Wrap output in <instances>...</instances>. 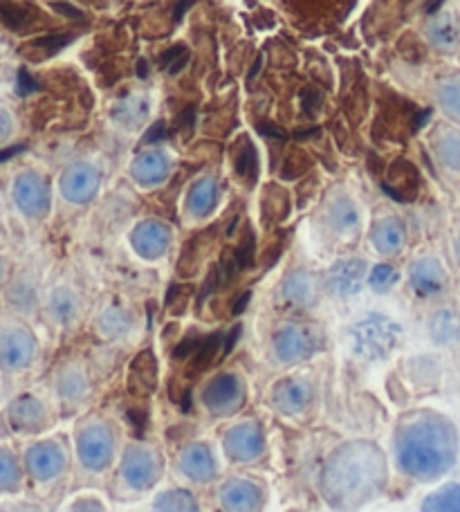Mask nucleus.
I'll list each match as a JSON object with an SVG mask.
<instances>
[{
  "mask_svg": "<svg viewBox=\"0 0 460 512\" xmlns=\"http://www.w3.org/2000/svg\"><path fill=\"white\" fill-rule=\"evenodd\" d=\"M386 459L371 441H351L339 447L321 472V492L337 510H355L371 501L386 483Z\"/></svg>",
  "mask_w": 460,
  "mask_h": 512,
  "instance_id": "f257e3e1",
  "label": "nucleus"
},
{
  "mask_svg": "<svg viewBox=\"0 0 460 512\" xmlns=\"http://www.w3.org/2000/svg\"><path fill=\"white\" fill-rule=\"evenodd\" d=\"M458 456V434L447 418L438 414H413L398 427L400 468L420 481L443 477Z\"/></svg>",
  "mask_w": 460,
  "mask_h": 512,
  "instance_id": "f03ea898",
  "label": "nucleus"
},
{
  "mask_svg": "<svg viewBox=\"0 0 460 512\" xmlns=\"http://www.w3.org/2000/svg\"><path fill=\"white\" fill-rule=\"evenodd\" d=\"M202 405L214 416H232L245 405V382L236 373H220L202 391Z\"/></svg>",
  "mask_w": 460,
  "mask_h": 512,
  "instance_id": "7ed1b4c3",
  "label": "nucleus"
},
{
  "mask_svg": "<svg viewBox=\"0 0 460 512\" xmlns=\"http://www.w3.org/2000/svg\"><path fill=\"white\" fill-rule=\"evenodd\" d=\"M77 452L88 470H104L113 459L115 436L106 425H88L79 432Z\"/></svg>",
  "mask_w": 460,
  "mask_h": 512,
  "instance_id": "20e7f679",
  "label": "nucleus"
},
{
  "mask_svg": "<svg viewBox=\"0 0 460 512\" xmlns=\"http://www.w3.org/2000/svg\"><path fill=\"white\" fill-rule=\"evenodd\" d=\"M398 342V328L386 319H371L355 331V349L371 360H380Z\"/></svg>",
  "mask_w": 460,
  "mask_h": 512,
  "instance_id": "39448f33",
  "label": "nucleus"
},
{
  "mask_svg": "<svg viewBox=\"0 0 460 512\" xmlns=\"http://www.w3.org/2000/svg\"><path fill=\"white\" fill-rule=\"evenodd\" d=\"M122 474L131 488L149 490L160 477L158 454L140 445L128 447L122 461Z\"/></svg>",
  "mask_w": 460,
  "mask_h": 512,
  "instance_id": "423d86ee",
  "label": "nucleus"
},
{
  "mask_svg": "<svg viewBox=\"0 0 460 512\" xmlns=\"http://www.w3.org/2000/svg\"><path fill=\"white\" fill-rule=\"evenodd\" d=\"M225 452L232 461H254L265 452V436L261 425L241 423L225 434Z\"/></svg>",
  "mask_w": 460,
  "mask_h": 512,
  "instance_id": "0eeeda50",
  "label": "nucleus"
},
{
  "mask_svg": "<svg viewBox=\"0 0 460 512\" xmlns=\"http://www.w3.org/2000/svg\"><path fill=\"white\" fill-rule=\"evenodd\" d=\"M25 463L34 479L48 481L59 477L63 468H66V454H63L57 443H36L27 450Z\"/></svg>",
  "mask_w": 460,
  "mask_h": 512,
  "instance_id": "6e6552de",
  "label": "nucleus"
},
{
  "mask_svg": "<svg viewBox=\"0 0 460 512\" xmlns=\"http://www.w3.org/2000/svg\"><path fill=\"white\" fill-rule=\"evenodd\" d=\"M36 353V342L34 337L16 328V331H7L0 335V364L5 369L16 371L27 367L34 360Z\"/></svg>",
  "mask_w": 460,
  "mask_h": 512,
  "instance_id": "1a4fd4ad",
  "label": "nucleus"
},
{
  "mask_svg": "<svg viewBox=\"0 0 460 512\" xmlns=\"http://www.w3.org/2000/svg\"><path fill=\"white\" fill-rule=\"evenodd\" d=\"M317 346H319L317 337L308 333L306 328H299V326L283 328L274 340V349L281 362L306 360L312 353H317Z\"/></svg>",
  "mask_w": 460,
  "mask_h": 512,
  "instance_id": "9d476101",
  "label": "nucleus"
},
{
  "mask_svg": "<svg viewBox=\"0 0 460 512\" xmlns=\"http://www.w3.org/2000/svg\"><path fill=\"white\" fill-rule=\"evenodd\" d=\"M220 501L227 512H256L263 504V490L252 481L232 479L220 488Z\"/></svg>",
  "mask_w": 460,
  "mask_h": 512,
  "instance_id": "9b49d317",
  "label": "nucleus"
},
{
  "mask_svg": "<svg viewBox=\"0 0 460 512\" xmlns=\"http://www.w3.org/2000/svg\"><path fill=\"white\" fill-rule=\"evenodd\" d=\"M14 198L18 207L30 216L45 214V209H48L50 203L48 187H45V182L39 176H32V173H25V176L16 180Z\"/></svg>",
  "mask_w": 460,
  "mask_h": 512,
  "instance_id": "f8f14e48",
  "label": "nucleus"
},
{
  "mask_svg": "<svg viewBox=\"0 0 460 512\" xmlns=\"http://www.w3.org/2000/svg\"><path fill=\"white\" fill-rule=\"evenodd\" d=\"M272 400L276 409L283 411V414H299L312 402V389L308 382L288 378L276 384Z\"/></svg>",
  "mask_w": 460,
  "mask_h": 512,
  "instance_id": "ddd939ff",
  "label": "nucleus"
},
{
  "mask_svg": "<svg viewBox=\"0 0 460 512\" xmlns=\"http://www.w3.org/2000/svg\"><path fill=\"white\" fill-rule=\"evenodd\" d=\"M180 470L187 474L191 481L198 483H207L214 479L216 463L214 456L209 452V447L202 443H191L189 447H184V452L180 454Z\"/></svg>",
  "mask_w": 460,
  "mask_h": 512,
  "instance_id": "4468645a",
  "label": "nucleus"
},
{
  "mask_svg": "<svg viewBox=\"0 0 460 512\" xmlns=\"http://www.w3.org/2000/svg\"><path fill=\"white\" fill-rule=\"evenodd\" d=\"M128 387L140 398H149L158 387V362L151 351H142L131 364V378Z\"/></svg>",
  "mask_w": 460,
  "mask_h": 512,
  "instance_id": "2eb2a0df",
  "label": "nucleus"
},
{
  "mask_svg": "<svg viewBox=\"0 0 460 512\" xmlns=\"http://www.w3.org/2000/svg\"><path fill=\"white\" fill-rule=\"evenodd\" d=\"M133 243H135V248L140 254L158 256V254L164 252V248H167L169 232L158 223H144L135 230Z\"/></svg>",
  "mask_w": 460,
  "mask_h": 512,
  "instance_id": "dca6fc26",
  "label": "nucleus"
},
{
  "mask_svg": "<svg viewBox=\"0 0 460 512\" xmlns=\"http://www.w3.org/2000/svg\"><path fill=\"white\" fill-rule=\"evenodd\" d=\"M43 416H45L43 405L32 396L18 398L12 405V409H9V418H12V423L23 429L39 427L43 423Z\"/></svg>",
  "mask_w": 460,
  "mask_h": 512,
  "instance_id": "f3484780",
  "label": "nucleus"
},
{
  "mask_svg": "<svg viewBox=\"0 0 460 512\" xmlns=\"http://www.w3.org/2000/svg\"><path fill=\"white\" fill-rule=\"evenodd\" d=\"M95 187L97 178L86 169H75L63 178V194H66V198L75 200V203H86V200H90L92 194H95Z\"/></svg>",
  "mask_w": 460,
  "mask_h": 512,
  "instance_id": "a211bd4d",
  "label": "nucleus"
},
{
  "mask_svg": "<svg viewBox=\"0 0 460 512\" xmlns=\"http://www.w3.org/2000/svg\"><path fill=\"white\" fill-rule=\"evenodd\" d=\"M0 21H3L9 30L23 32L36 21V12L30 5L16 3V0H0Z\"/></svg>",
  "mask_w": 460,
  "mask_h": 512,
  "instance_id": "6ab92c4d",
  "label": "nucleus"
},
{
  "mask_svg": "<svg viewBox=\"0 0 460 512\" xmlns=\"http://www.w3.org/2000/svg\"><path fill=\"white\" fill-rule=\"evenodd\" d=\"M153 512H198V501L187 490H169L155 499Z\"/></svg>",
  "mask_w": 460,
  "mask_h": 512,
  "instance_id": "aec40b11",
  "label": "nucleus"
},
{
  "mask_svg": "<svg viewBox=\"0 0 460 512\" xmlns=\"http://www.w3.org/2000/svg\"><path fill=\"white\" fill-rule=\"evenodd\" d=\"M422 512H460V486H445L422 501Z\"/></svg>",
  "mask_w": 460,
  "mask_h": 512,
  "instance_id": "412c9836",
  "label": "nucleus"
},
{
  "mask_svg": "<svg viewBox=\"0 0 460 512\" xmlns=\"http://www.w3.org/2000/svg\"><path fill=\"white\" fill-rule=\"evenodd\" d=\"M413 283L420 292L431 295V292H438L443 288V270L434 261H422L413 270Z\"/></svg>",
  "mask_w": 460,
  "mask_h": 512,
  "instance_id": "4be33fe9",
  "label": "nucleus"
},
{
  "mask_svg": "<svg viewBox=\"0 0 460 512\" xmlns=\"http://www.w3.org/2000/svg\"><path fill=\"white\" fill-rule=\"evenodd\" d=\"M362 263H342L333 270V279H330V286H333L337 292H353L357 286H360V277H362Z\"/></svg>",
  "mask_w": 460,
  "mask_h": 512,
  "instance_id": "5701e85b",
  "label": "nucleus"
},
{
  "mask_svg": "<svg viewBox=\"0 0 460 512\" xmlns=\"http://www.w3.org/2000/svg\"><path fill=\"white\" fill-rule=\"evenodd\" d=\"M21 483V470L9 452H0V492L16 490Z\"/></svg>",
  "mask_w": 460,
  "mask_h": 512,
  "instance_id": "b1692460",
  "label": "nucleus"
},
{
  "mask_svg": "<svg viewBox=\"0 0 460 512\" xmlns=\"http://www.w3.org/2000/svg\"><path fill=\"white\" fill-rule=\"evenodd\" d=\"M375 243L380 245V250L384 252H395L400 248L402 243V227L398 223H382L380 227L375 230Z\"/></svg>",
  "mask_w": 460,
  "mask_h": 512,
  "instance_id": "393cba45",
  "label": "nucleus"
},
{
  "mask_svg": "<svg viewBox=\"0 0 460 512\" xmlns=\"http://www.w3.org/2000/svg\"><path fill=\"white\" fill-rule=\"evenodd\" d=\"M72 41V34H48V36H41V39H36V41H32V43H27L25 48H23V54H27V52H36V50H41V52H48V54H54L57 50H61L63 45H68Z\"/></svg>",
  "mask_w": 460,
  "mask_h": 512,
  "instance_id": "a878e982",
  "label": "nucleus"
},
{
  "mask_svg": "<svg viewBox=\"0 0 460 512\" xmlns=\"http://www.w3.org/2000/svg\"><path fill=\"white\" fill-rule=\"evenodd\" d=\"M214 200H216L214 187H211L209 182H200V185L193 189V194H191V209L198 216H205L209 209L214 207Z\"/></svg>",
  "mask_w": 460,
  "mask_h": 512,
  "instance_id": "bb28decb",
  "label": "nucleus"
},
{
  "mask_svg": "<svg viewBox=\"0 0 460 512\" xmlns=\"http://www.w3.org/2000/svg\"><path fill=\"white\" fill-rule=\"evenodd\" d=\"M236 173L250 182V185L256 180V153H254L252 146H247V149H243V153L238 155Z\"/></svg>",
  "mask_w": 460,
  "mask_h": 512,
  "instance_id": "cd10ccee",
  "label": "nucleus"
},
{
  "mask_svg": "<svg viewBox=\"0 0 460 512\" xmlns=\"http://www.w3.org/2000/svg\"><path fill=\"white\" fill-rule=\"evenodd\" d=\"M234 256L238 261V268H241V270L252 268V263H254V234L252 232H247L243 236L241 245H238V248L234 250Z\"/></svg>",
  "mask_w": 460,
  "mask_h": 512,
  "instance_id": "c85d7f7f",
  "label": "nucleus"
},
{
  "mask_svg": "<svg viewBox=\"0 0 460 512\" xmlns=\"http://www.w3.org/2000/svg\"><path fill=\"white\" fill-rule=\"evenodd\" d=\"M355 212L351 209V205H342L339 207L337 205V209H335V214H333V223H335V227H351L353 223H355Z\"/></svg>",
  "mask_w": 460,
  "mask_h": 512,
  "instance_id": "c756f323",
  "label": "nucleus"
},
{
  "mask_svg": "<svg viewBox=\"0 0 460 512\" xmlns=\"http://www.w3.org/2000/svg\"><path fill=\"white\" fill-rule=\"evenodd\" d=\"M61 391L66 393V396H70V398H77L81 391H84V380H81L79 376H75V373H72V376H66L61 380Z\"/></svg>",
  "mask_w": 460,
  "mask_h": 512,
  "instance_id": "7c9ffc66",
  "label": "nucleus"
},
{
  "mask_svg": "<svg viewBox=\"0 0 460 512\" xmlns=\"http://www.w3.org/2000/svg\"><path fill=\"white\" fill-rule=\"evenodd\" d=\"M34 90H39V84H36V81L30 77V72L27 70L18 72V93L30 95V93H34Z\"/></svg>",
  "mask_w": 460,
  "mask_h": 512,
  "instance_id": "2f4dec72",
  "label": "nucleus"
},
{
  "mask_svg": "<svg viewBox=\"0 0 460 512\" xmlns=\"http://www.w3.org/2000/svg\"><path fill=\"white\" fill-rule=\"evenodd\" d=\"M393 270L389 268V265H380V268H375V272H373V286H377V288H384L386 283H391L393 281Z\"/></svg>",
  "mask_w": 460,
  "mask_h": 512,
  "instance_id": "473e14b6",
  "label": "nucleus"
},
{
  "mask_svg": "<svg viewBox=\"0 0 460 512\" xmlns=\"http://www.w3.org/2000/svg\"><path fill=\"white\" fill-rule=\"evenodd\" d=\"M70 512H106L97 499H79Z\"/></svg>",
  "mask_w": 460,
  "mask_h": 512,
  "instance_id": "72a5a7b5",
  "label": "nucleus"
},
{
  "mask_svg": "<svg viewBox=\"0 0 460 512\" xmlns=\"http://www.w3.org/2000/svg\"><path fill=\"white\" fill-rule=\"evenodd\" d=\"M52 7L57 9V12H61V14L75 18V21H84V12H81V9H77V7L68 5V3H54Z\"/></svg>",
  "mask_w": 460,
  "mask_h": 512,
  "instance_id": "f704fd0d",
  "label": "nucleus"
},
{
  "mask_svg": "<svg viewBox=\"0 0 460 512\" xmlns=\"http://www.w3.org/2000/svg\"><path fill=\"white\" fill-rule=\"evenodd\" d=\"M193 124H196V106H187L184 108V113L180 115V126L184 131H191Z\"/></svg>",
  "mask_w": 460,
  "mask_h": 512,
  "instance_id": "c9c22d12",
  "label": "nucleus"
},
{
  "mask_svg": "<svg viewBox=\"0 0 460 512\" xmlns=\"http://www.w3.org/2000/svg\"><path fill=\"white\" fill-rule=\"evenodd\" d=\"M259 131H261L263 135H268V137H279V140H285V137H288V133L281 131V128H274L270 122L259 124Z\"/></svg>",
  "mask_w": 460,
  "mask_h": 512,
  "instance_id": "e433bc0d",
  "label": "nucleus"
},
{
  "mask_svg": "<svg viewBox=\"0 0 460 512\" xmlns=\"http://www.w3.org/2000/svg\"><path fill=\"white\" fill-rule=\"evenodd\" d=\"M250 299H252V292H243L241 299H238V301H236V306L232 308V313H234V315H241L243 310H245V306L250 304Z\"/></svg>",
  "mask_w": 460,
  "mask_h": 512,
  "instance_id": "4c0bfd02",
  "label": "nucleus"
},
{
  "mask_svg": "<svg viewBox=\"0 0 460 512\" xmlns=\"http://www.w3.org/2000/svg\"><path fill=\"white\" fill-rule=\"evenodd\" d=\"M184 50H187V48H184V45H178V48H171L167 54H164V59H162L160 66H162V68H167V66H169V61H171L173 57H176V54H182Z\"/></svg>",
  "mask_w": 460,
  "mask_h": 512,
  "instance_id": "58836bf2",
  "label": "nucleus"
},
{
  "mask_svg": "<svg viewBox=\"0 0 460 512\" xmlns=\"http://www.w3.org/2000/svg\"><path fill=\"white\" fill-rule=\"evenodd\" d=\"M164 135V122H158V124H155L153 126V131L149 133V135H146V142H155V140H158V137H162Z\"/></svg>",
  "mask_w": 460,
  "mask_h": 512,
  "instance_id": "ea45409f",
  "label": "nucleus"
},
{
  "mask_svg": "<svg viewBox=\"0 0 460 512\" xmlns=\"http://www.w3.org/2000/svg\"><path fill=\"white\" fill-rule=\"evenodd\" d=\"M193 3H196V0H182V3L176 7V16H173V21H180V18L184 16V12H187V9L193 5Z\"/></svg>",
  "mask_w": 460,
  "mask_h": 512,
  "instance_id": "a19ab883",
  "label": "nucleus"
},
{
  "mask_svg": "<svg viewBox=\"0 0 460 512\" xmlns=\"http://www.w3.org/2000/svg\"><path fill=\"white\" fill-rule=\"evenodd\" d=\"M21 151H25V144H21V146H12V149H7V151H3V153H0V162H3V160H7V158H12V155H16V153H21Z\"/></svg>",
  "mask_w": 460,
  "mask_h": 512,
  "instance_id": "79ce46f5",
  "label": "nucleus"
},
{
  "mask_svg": "<svg viewBox=\"0 0 460 512\" xmlns=\"http://www.w3.org/2000/svg\"><path fill=\"white\" fill-rule=\"evenodd\" d=\"M9 133V117L0 111V137H5Z\"/></svg>",
  "mask_w": 460,
  "mask_h": 512,
  "instance_id": "37998d69",
  "label": "nucleus"
},
{
  "mask_svg": "<svg viewBox=\"0 0 460 512\" xmlns=\"http://www.w3.org/2000/svg\"><path fill=\"white\" fill-rule=\"evenodd\" d=\"M431 117V111H422L418 117H416V128H422L425 126V122Z\"/></svg>",
  "mask_w": 460,
  "mask_h": 512,
  "instance_id": "c03bdc74",
  "label": "nucleus"
},
{
  "mask_svg": "<svg viewBox=\"0 0 460 512\" xmlns=\"http://www.w3.org/2000/svg\"><path fill=\"white\" fill-rule=\"evenodd\" d=\"M315 133H319V128H312V131H299V133H294V137H297V140H306V137L315 135Z\"/></svg>",
  "mask_w": 460,
  "mask_h": 512,
  "instance_id": "a18cd8bd",
  "label": "nucleus"
},
{
  "mask_svg": "<svg viewBox=\"0 0 460 512\" xmlns=\"http://www.w3.org/2000/svg\"><path fill=\"white\" fill-rule=\"evenodd\" d=\"M440 5H443V0H434V3L427 5V14H434Z\"/></svg>",
  "mask_w": 460,
  "mask_h": 512,
  "instance_id": "49530a36",
  "label": "nucleus"
},
{
  "mask_svg": "<svg viewBox=\"0 0 460 512\" xmlns=\"http://www.w3.org/2000/svg\"><path fill=\"white\" fill-rule=\"evenodd\" d=\"M137 68H140V70H137V75H140V77H146V63L142 61L140 66H137Z\"/></svg>",
  "mask_w": 460,
  "mask_h": 512,
  "instance_id": "de8ad7c7",
  "label": "nucleus"
}]
</instances>
